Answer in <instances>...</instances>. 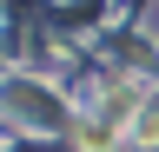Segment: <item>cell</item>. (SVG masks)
I'll list each match as a JSON object with an SVG mask.
<instances>
[{
    "instance_id": "1",
    "label": "cell",
    "mask_w": 159,
    "mask_h": 152,
    "mask_svg": "<svg viewBox=\"0 0 159 152\" xmlns=\"http://www.w3.org/2000/svg\"><path fill=\"white\" fill-rule=\"evenodd\" d=\"M133 139H139V145L159 139V112H139V119H133Z\"/></svg>"
}]
</instances>
